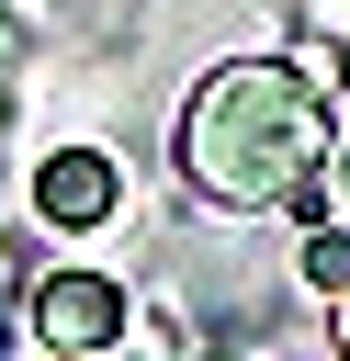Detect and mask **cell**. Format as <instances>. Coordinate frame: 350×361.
<instances>
[{
	"label": "cell",
	"instance_id": "5",
	"mask_svg": "<svg viewBox=\"0 0 350 361\" xmlns=\"http://www.w3.org/2000/svg\"><path fill=\"white\" fill-rule=\"evenodd\" d=\"M316 214H350V147H327V169H316Z\"/></svg>",
	"mask_w": 350,
	"mask_h": 361
},
{
	"label": "cell",
	"instance_id": "3",
	"mask_svg": "<svg viewBox=\"0 0 350 361\" xmlns=\"http://www.w3.org/2000/svg\"><path fill=\"white\" fill-rule=\"evenodd\" d=\"M113 203H124V169H113L102 147H56V158L34 169V214H45L56 237H90V226H113Z\"/></svg>",
	"mask_w": 350,
	"mask_h": 361
},
{
	"label": "cell",
	"instance_id": "4",
	"mask_svg": "<svg viewBox=\"0 0 350 361\" xmlns=\"http://www.w3.org/2000/svg\"><path fill=\"white\" fill-rule=\"evenodd\" d=\"M294 271H305V293H350V226H339V214H316Z\"/></svg>",
	"mask_w": 350,
	"mask_h": 361
},
{
	"label": "cell",
	"instance_id": "2",
	"mask_svg": "<svg viewBox=\"0 0 350 361\" xmlns=\"http://www.w3.org/2000/svg\"><path fill=\"white\" fill-rule=\"evenodd\" d=\"M23 316H34V338H45L56 361H102V350L124 338V282H113V271H45V282L23 293Z\"/></svg>",
	"mask_w": 350,
	"mask_h": 361
},
{
	"label": "cell",
	"instance_id": "6",
	"mask_svg": "<svg viewBox=\"0 0 350 361\" xmlns=\"http://www.w3.org/2000/svg\"><path fill=\"white\" fill-rule=\"evenodd\" d=\"M327 350L350 361V293H327Z\"/></svg>",
	"mask_w": 350,
	"mask_h": 361
},
{
	"label": "cell",
	"instance_id": "1",
	"mask_svg": "<svg viewBox=\"0 0 350 361\" xmlns=\"http://www.w3.org/2000/svg\"><path fill=\"white\" fill-rule=\"evenodd\" d=\"M327 147H339L327 90H305L294 56H226V68H203L192 102H181V124H169V158H181V180L215 214H282V203L316 214Z\"/></svg>",
	"mask_w": 350,
	"mask_h": 361
}]
</instances>
